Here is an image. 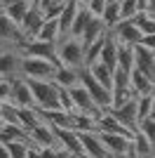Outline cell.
<instances>
[{
    "mask_svg": "<svg viewBox=\"0 0 155 158\" xmlns=\"http://www.w3.org/2000/svg\"><path fill=\"white\" fill-rule=\"evenodd\" d=\"M57 61L68 69L85 66V43L75 35H61L57 40Z\"/></svg>",
    "mask_w": 155,
    "mask_h": 158,
    "instance_id": "cell-1",
    "label": "cell"
},
{
    "mask_svg": "<svg viewBox=\"0 0 155 158\" xmlns=\"http://www.w3.org/2000/svg\"><path fill=\"white\" fill-rule=\"evenodd\" d=\"M33 92V104L40 111H47V109H61L59 106V87L52 83V80H28Z\"/></svg>",
    "mask_w": 155,
    "mask_h": 158,
    "instance_id": "cell-2",
    "label": "cell"
},
{
    "mask_svg": "<svg viewBox=\"0 0 155 158\" xmlns=\"http://www.w3.org/2000/svg\"><path fill=\"white\" fill-rule=\"evenodd\" d=\"M54 69H57V61L52 59H38V57H24L21 54L19 76L26 80H52Z\"/></svg>",
    "mask_w": 155,
    "mask_h": 158,
    "instance_id": "cell-3",
    "label": "cell"
},
{
    "mask_svg": "<svg viewBox=\"0 0 155 158\" xmlns=\"http://www.w3.org/2000/svg\"><path fill=\"white\" fill-rule=\"evenodd\" d=\"M80 85L89 92L92 102H94L101 111H108V109H110V90H108V87H103L101 83H97V80L92 78V73L87 71V66L80 69Z\"/></svg>",
    "mask_w": 155,
    "mask_h": 158,
    "instance_id": "cell-4",
    "label": "cell"
},
{
    "mask_svg": "<svg viewBox=\"0 0 155 158\" xmlns=\"http://www.w3.org/2000/svg\"><path fill=\"white\" fill-rule=\"evenodd\" d=\"M21 52L17 45H0V78H19Z\"/></svg>",
    "mask_w": 155,
    "mask_h": 158,
    "instance_id": "cell-5",
    "label": "cell"
},
{
    "mask_svg": "<svg viewBox=\"0 0 155 158\" xmlns=\"http://www.w3.org/2000/svg\"><path fill=\"white\" fill-rule=\"evenodd\" d=\"M19 52L24 57H38V59H52L57 61V43H45V40H21ZM59 64V61H57Z\"/></svg>",
    "mask_w": 155,
    "mask_h": 158,
    "instance_id": "cell-6",
    "label": "cell"
},
{
    "mask_svg": "<svg viewBox=\"0 0 155 158\" xmlns=\"http://www.w3.org/2000/svg\"><path fill=\"white\" fill-rule=\"evenodd\" d=\"M66 92H68V97H71L73 106H75V111H80V113H89V116H94V118H99V116L103 113L101 109H99V106L92 102L89 92H87V90H85L80 83H78V85H73V87H68Z\"/></svg>",
    "mask_w": 155,
    "mask_h": 158,
    "instance_id": "cell-7",
    "label": "cell"
},
{
    "mask_svg": "<svg viewBox=\"0 0 155 158\" xmlns=\"http://www.w3.org/2000/svg\"><path fill=\"white\" fill-rule=\"evenodd\" d=\"M28 139H31V146L35 149H47V146H57L59 139H57V130L45 123V120H40L35 127L28 130Z\"/></svg>",
    "mask_w": 155,
    "mask_h": 158,
    "instance_id": "cell-8",
    "label": "cell"
},
{
    "mask_svg": "<svg viewBox=\"0 0 155 158\" xmlns=\"http://www.w3.org/2000/svg\"><path fill=\"white\" fill-rule=\"evenodd\" d=\"M10 102H12L17 109H31L33 104V92H31V85L26 78H12V90H10Z\"/></svg>",
    "mask_w": 155,
    "mask_h": 158,
    "instance_id": "cell-9",
    "label": "cell"
},
{
    "mask_svg": "<svg viewBox=\"0 0 155 158\" xmlns=\"http://www.w3.org/2000/svg\"><path fill=\"white\" fill-rule=\"evenodd\" d=\"M108 33L117 43H125V45H132V47L139 45V40H141V33H139V28L134 26L132 19H120L113 28H108Z\"/></svg>",
    "mask_w": 155,
    "mask_h": 158,
    "instance_id": "cell-10",
    "label": "cell"
},
{
    "mask_svg": "<svg viewBox=\"0 0 155 158\" xmlns=\"http://www.w3.org/2000/svg\"><path fill=\"white\" fill-rule=\"evenodd\" d=\"M42 21H45L42 10H40L38 5H31V10L26 12V17L21 19V24H19L24 40H33V38H35V35H38V31H40V26H42Z\"/></svg>",
    "mask_w": 155,
    "mask_h": 158,
    "instance_id": "cell-11",
    "label": "cell"
},
{
    "mask_svg": "<svg viewBox=\"0 0 155 158\" xmlns=\"http://www.w3.org/2000/svg\"><path fill=\"white\" fill-rule=\"evenodd\" d=\"M134 69L143 73L150 83H155V52H150L141 45H134Z\"/></svg>",
    "mask_w": 155,
    "mask_h": 158,
    "instance_id": "cell-12",
    "label": "cell"
},
{
    "mask_svg": "<svg viewBox=\"0 0 155 158\" xmlns=\"http://www.w3.org/2000/svg\"><path fill=\"white\" fill-rule=\"evenodd\" d=\"M113 116H115L129 132H136V125H139V118H136V97H132L129 102L115 106V109H108Z\"/></svg>",
    "mask_w": 155,
    "mask_h": 158,
    "instance_id": "cell-13",
    "label": "cell"
},
{
    "mask_svg": "<svg viewBox=\"0 0 155 158\" xmlns=\"http://www.w3.org/2000/svg\"><path fill=\"white\" fill-rule=\"evenodd\" d=\"M24 35L17 21H12L2 10H0V45H19Z\"/></svg>",
    "mask_w": 155,
    "mask_h": 158,
    "instance_id": "cell-14",
    "label": "cell"
},
{
    "mask_svg": "<svg viewBox=\"0 0 155 158\" xmlns=\"http://www.w3.org/2000/svg\"><path fill=\"white\" fill-rule=\"evenodd\" d=\"M78 137H80L85 156H89V158H113L103 149V144H101V139H99L97 132H78Z\"/></svg>",
    "mask_w": 155,
    "mask_h": 158,
    "instance_id": "cell-15",
    "label": "cell"
},
{
    "mask_svg": "<svg viewBox=\"0 0 155 158\" xmlns=\"http://www.w3.org/2000/svg\"><path fill=\"white\" fill-rule=\"evenodd\" d=\"M52 83L57 87H61V90H68V87L80 83V69H68V66L57 64V69L52 73Z\"/></svg>",
    "mask_w": 155,
    "mask_h": 158,
    "instance_id": "cell-16",
    "label": "cell"
},
{
    "mask_svg": "<svg viewBox=\"0 0 155 158\" xmlns=\"http://www.w3.org/2000/svg\"><path fill=\"white\" fill-rule=\"evenodd\" d=\"M78 10H80V2H78V0H66L64 2V7H61V12H59V17H57L61 35H68V33H71V24H73V19H75Z\"/></svg>",
    "mask_w": 155,
    "mask_h": 158,
    "instance_id": "cell-17",
    "label": "cell"
},
{
    "mask_svg": "<svg viewBox=\"0 0 155 158\" xmlns=\"http://www.w3.org/2000/svg\"><path fill=\"white\" fill-rule=\"evenodd\" d=\"M99 61H101L103 66H108L110 71L117 69V40L113 38L110 33H106L103 47H101V52H99Z\"/></svg>",
    "mask_w": 155,
    "mask_h": 158,
    "instance_id": "cell-18",
    "label": "cell"
},
{
    "mask_svg": "<svg viewBox=\"0 0 155 158\" xmlns=\"http://www.w3.org/2000/svg\"><path fill=\"white\" fill-rule=\"evenodd\" d=\"M129 90H132V94L134 97H143V94H153L155 90V83H150L143 73H139L136 69H132V73H129Z\"/></svg>",
    "mask_w": 155,
    "mask_h": 158,
    "instance_id": "cell-19",
    "label": "cell"
},
{
    "mask_svg": "<svg viewBox=\"0 0 155 158\" xmlns=\"http://www.w3.org/2000/svg\"><path fill=\"white\" fill-rule=\"evenodd\" d=\"M57 139H59V146H64L68 153H73V156L82 153V144H80V137H78L75 130H57Z\"/></svg>",
    "mask_w": 155,
    "mask_h": 158,
    "instance_id": "cell-20",
    "label": "cell"
},
{
    "mask_svg": "<svg viewBox=\"0 0 155 158\" xmlns=\"http://www.w3.org/2000/svg\"><path fill=\"white\" fill-rule=\"evenodd\" d=\"M108 33V28H106V24H103L99 17H92L89 19V24L85 26V31H82V35H80V40H82L85 45H89V43H94V40H99V38H103Z\"/></svg>",
    "mask_w": 155,
    "mask_h": 158,
    "instance_id": "cell-21",
    "label": "cell"
},
{
    "mask_svg": "<svg viewBox=\"0 0 155 158\" xmlns=\"http://www.w3.org/2000/svg\"><path fill=\"white\" fill-rule=\"evenodd\" d=\"M28 10H31V0H5V5H2V12L17 24H21Z\"/></svg>",
    "mask_w": 155,
    "mask_h": 158,
    "instance_id": "cell-22",
    "label": "cell"
},
{
    "mask_svg": "<svg viewBox=\"0 0 155 158\" xmlns=\"http://www.w3.org/2000/svg\"><path fill=\"white\" fill-rule=\"evenodd\" d=\"M61 38V31H59V21L57 19H45L42 26H40L38 35L33 40H45V43H57Z\"/></svg>",
    "mask_w": 155,
    "mask_h": 158,
    "instance_id": "cell-23",
    "label": "cell"
},
{
    "mask_svg": "<svg viewBox=\"0 0 155 158\" xmlns=\"http://www.w3.org/2000/svg\"><path fill=\"white\" fill-rule=\"evenodd\" d=\"M87 71L92 73V78L97 80V83H101L103 87H113V71H110L108 66H103L101 61H94V64L87 66Z\"/></svg>",
    "mask_w": 155,
    "mask_h": 158,
    "instance_id": "cell-24",
    "label": "cell"
},
{
    "mask_svg": "<svg viewBox=\"0 0 155 158\" xmlns=\"http://www.w3.org/2000/svg\"><path fill=\"white\" fill-rule=\"evenodd\" d=\"M117 69L132 73V69H134V47L132 45L117 43Z\"/></svg>",
    "mask_w": 155,
    "mask_h": 158,
    "instance_id": "cell-25",
    "label": "cell"
},
{
    "mask_svg": "<svg viewBox=\"0 0 155 158\" xmlns=\"http://www.w3.org/2000/svg\"><path fill=\"white\" fill-rule=\"evenodd\" d=\"M132 21H134V26L139 28V33L141 35H148V33H155V17L146 10V12H136L134 17H132Z\"/></svg>",
    "mask_w": 155,
    "mask_h": 158,
    "instance_id": "cell-26",
    "label": "cell"
},
{
    "mask_svg": "<svg viewBox=\"0 0 155 158\" xmlns=\"http://www.w3.org/2000/svg\"><path fill=\"white\" fill-rule=\"evenodd\" d=\"M120 19H122V17H120V2H117V0H108L106 7H103L101 21L106 24V28H113Z\"/></svg>",
    "mask_w": 155,
    "mask_h": 158,
    "instance_id": "cell-27",
    "label": "cell"
},
{
    "mask_svg": "<svg viewBox=\"0 0 155 158\" xmlns=\"http://www.w3.org/2000/svg\"><path fill=\"white\" fill-rule=\"evenodd\" d=\"M0 123H7V125H19V109L12 104V102H0Z\"/></svg>",
    "mask_w": 155,
    "mask_h": 158,
    "instance_id": "cell-28",
    "label": "cell"
},
{
    "mask_svg": "<svg viewBox=\"0 0 155 158\" xmlns=\"http://www.w3.org/2000/svg\"><path fill=\"white\" fill-rule=\"evenodd\" d=\"M89 19H92V14L87 12V7L80 5V10H78V14H75V19H73V24H71V33H68V35L80 38V35H82V31H85V26L89 24Z\"/></svg>",
    "mask_w": 155,
    "mask_h": 158,
    "instance_id": "cell-29",
    "label": "cell"
},
{
    "mask_svg": "<svg viewBox=\"0 0 155 158\" xmlns=\"http://www.w3.org/2000/svg\"><path fill=\"white\" fill-rule=\"evenodd\" d=\"M136 118H139V123L146 118H153V94L136 97Z\"/></svg>",
    "mask_w": 155,
    "mask_h": 158,
    "instance_id": "cell-30",
    "label": "cell"
},
{
    "mask_svg": "<svg viewBox=\"0 0 155 158\" xmlns=\"http://www.w3.org/2000/svg\"><path fill=\"white\" fill-rule=\"evenodd\" d=\"M40 113H38V109L35 106H31V109H19V123H21V127H24L26 132L31 130V127H35L40 123Z\"/></svg>",
    "mask_w": 155,
    "mask_h": 158,
    "instance_id": "cell-31",
    "label": "cell"
},
{
    "mask_svg": "<svg viewBox=\"0 0 155 158\" xmlns=\"http://www.w3.org/2000/svg\"><path fill=\"white\" fill-rule=\"evenodd\" d=\"M132 146H134V153L136 158H148L150 153H153V146L146 142V137H143L141 132L136 130L134 135H132Z\"/></svg>",
    "mask_w": 155,
    "mask_h": 158,
    "instance_id": "cell-32",
    "label": "cell"
},
{
    "mask_svg": "<svg viewBox=\"0 0 155 158\" xmlns=\"http://www.w3.org/2000/svg\"><path fill=\"white\" fill-rule=\"evenodd\" d=\"M28 149H31V142H24V139H12V142H7L10 158H28Z\"/></svg>",
    "mask_w": 155,
    "mask_h": 158,
    "instance_id": "cell-33",
    "label": "cell"
},
{
    "mask_svg": "<svg viewBox=\"0 0 155 158\" xmlns=\"http://www.w3.org/2000/svg\"><path fill=\"white\" fill-rule=\"evenodd\" d=\"M103 40H106V35L94 40V43H89V45H85V66L99 61V52H101V47H103Z\"/></svg>",
    "mask_w": 155,
    "mask_h": 158,
    "instance_id": "cell-34",
    "label": "cell"
},
{
    "mask_svg": "<svg viewBox=\"0 0 155 158\" xmlns=\"http://www.w3.org/2000/svg\"><path fill=\"white\" fill-rule=\"evenodd\" d=\"M136 130H139L143 137H146V142L153 146V151H155V118H146V120H141V123L136 125Z\"/></svg>",
    "mask_w": 155,
    "mask_h": 158,
    "instance_id": "cell-35",
    "label": "cell"
},
{
    "mask_svg": "<svg viewBox=\"0 0 155 158\" xmlns=\"http://www.w3.org/2000/svg\"><path fill=\"white\" fill-rule=\"evenodd\" d=\"M132 97H134V94H132L129 87H113V90H110V109H115V106L129 102Z\"/></svg>",
    "mask_w": 155,
    "mask_h": 158,
    "instance_id": "cell-36",
    "label": "cell"
},
{
    "mask_svg": "<svg viewBox=\"0 0 155 158\" xmlns=\"http://www.w3.org/2000/svg\"><path fill=\"white\" fill-rule=\"evenodd\" d=\"M120 2V17L122 19H132L139 12V0H117Z\"/></svg>",
    "mask_w": 155,
    "mask_h": 158,
    "instance_id": "cell-37",
    "label": "cell"
},
{
    "mask_svg": "<svg viewBox=\"0 0 155 158\" xmlns=\"http://www.w3.org/2000/svg\"><path fill=\"white\" fill-rule=\"evenodd\" d=\"M40 156L42 158H75L73 153H68L64 146H47V149H40Z\"/></svg>",
    "mask_w": 155,
    "mask_h": 158,
    "instance_id": "cell-38",
    "label": "cell"
},
{
    "mask_svg": "<svg viewBox=\"0 0 155 158\" xmlns=\"http://www.w3.org/2000/svg\"><path fill=\"white\" fill-rule=\"evenodd\" d=\"M113 87H129V73L122 71V69H115L113 71Z\"/></svg>",
    "mask_w": 155,
    "mask_h": 158,
    "instance_id": "cell-39",
    "label": "cell"
},
{
    "mask_svg": "<svg viewBox=\"0 0 155 158\" xmlns=\"http://www.w3.org/2000/svg\"><path fill=\"white\" fill-rule=\"evenodd\" d=\"M106 2H108V0H89V2H87V12L92 14V17H99V19H101V14H103V7H106Z\"/></svg>",
    "mask_w": 155,
    "mask_h": 158,
    "instance_id": "cell-40",
    "label": "cell"
},
{
    "mask_svg": "<svg viewBox=\"0 0 155 158\" xmlns=\"http://www.w3.org/2000/svg\"><path fill=\"white\" fill-rule=\"evenodd\" d=\"M10 90H12V80L0 78V102H10Z\"/></svg>",
    "mask_w": 155,
    "mask_h": 158,
    "instance_id": "cell-41",
    "label": "cell"
},
{
    "mask_svg": "<svg viewBox=\"0 0 155 158\" xmlns=\"http://www.w3.org/2000/svg\"><path fill=\"white\" fill-rule=\"evenodd\" d=\"M139 45H141V47H146V50H150V52H155V33H148V35H141Z\"/></svg>",
    "mask_w": 155,
    "mask_h": 158,
    "instance_id": "cell-42",
    "label": "cell"
},
{
    "mask_svg": "<svg viewBox=\"0 0 155 158\" xmlns=\"http://www.w3.org/2000/svg\"><path fill=\"white\" fill-rule=\"evenodd\" d=\"M28 158H42V156H40V149L31 146V149H28Z\"/></svg>",
    "mask_w": 155,
    "mask_h": 158,
    "instance_id": "cell-43",
    "label": "cell"
},
{
    "mask_svg": "<svg viewBox=\"0 0 155 158\" xmlns=\"http://www.w3.org/2000/svg\"><path fill=\"white\" fill-rule=\"evenodd\" d=\"M0 158H10V151H7V144L0 142Z\"/></svg>",
    "mask_w": 155,
    "mask_h": 158,
    "instance_id": "cell-44",
    "label": "cell"
},
{
    "mask_svg": "<svg viewBox=\"0 0 155 158\" xmlns=\"http://www.w3.org/2000/svg\"><path fill=\"white\" fill-rule=\"evenodd\" d=\"M148 12L155 17V0H148Z\"/></svg>",
    "mask_w": 155,
    "mask_h": 158,
    "instance_id": "cell-45",
    "label": "cell"
},
{
    "mask_svg": "<svg viewBox=\"0 0 155 158\" xmlns=\"http://www.w3.org/2000/svg\"><path fill=\"white\" fill-rule=\"evenodd\" d=\"M153 118H155V90H153Z\"/></svg>",
    "mask_w": 155,
    "mask_h": 158,
    "instance_id": "cell-46",
    "label": "cell"
},
{
    "mask_svg": "<svg viewBox=\"0 0 155 158\" xmlns=\"http://www.w3.org/2000/svg\"><path fill=\"white\" fill-rule=\"evenodd\" d=\"M78 2H80V5L85 7V5H87V2H89V0H78Z\"/></svg>",
    "mask_w": 155,
    "mask_h": 158,
    "instance_id": "cell-47",
    "label": "cell"
},
{
    "mask_svg": "<svg viewBox=\"0 0 155 158\" xmlns=\"http://www.w3.org/2000/svg\"><path fill=\"white\" fill-rule=\"evenodd\" d=\"M38 2H40V0H31V5H38Z\"/></svg>",
    "mask_w": 155,
    "mask_h": 158,
    "instance_id": "cell-48",
    "label": "cell"
},
{
    "mask_svg": "<svg viewBox=\"0 0 155 158\" xmlns=\"http://www.w3.org/2000/svg\"><path fill=\"white\" fill-rule=\"evenodd\" d=\"M2 5H5V0H0V10H2Z\"/></svg>",
    "mask_w": 155,
    "mask_h": 158,
    "instance_id": "cell-49",
    "label": "cell"
},
{
    "mask_svg": "<svg viewBox=\"0 0 155 158\" xmlns=\"http://www.w3.org/2000/svg\"><path fill=\"white\" fill-rule=\"evenodd\" d=\"M148 158H155V151H153V153H150V156H148Z\"/></svg>",
    "mask_w": 155,
    "mask_h": 158,
    "instance_id": "cell-50",
    "label": "cell"
},
{
    "mask_svg": "<svg viewBox=\"0 0 155 158\" xmlns=\"http://www.w3.org/2000/svg\"><path fill=\"white\" fill-rule=\"evenodd\" d=\"M0 125H2V123H0Z\"/></svg>",
    "mask_w": 155,
    "mask_h": 158,
    "instance_id": "cell-51",
    "label": "cell"
}]
</instances>
